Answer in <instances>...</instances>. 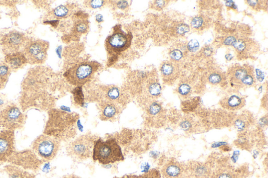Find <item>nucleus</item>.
Wrapping results in <instances>:
<instances>
[{"instance_id": "nucleus-39", "label": "nucleus", "mask_w": 268, "mask_h": 178, "mask_svg": "<svg viewBox=\"0 0 268 178\" xmlns=\"http://www.w3.org/2000/svg\"><path fill=\"white\" fill-rule=\"evenodd\" d=\"M225 145H227V143L226 142H218V143H213L212 145V148H217L221 147L222 146H224Z\"/></svg>"}, {"instance_id": "nucleus-8", "label": "nucleus", "mask_w": 268, "mask_h": 178, "mask_svg": "<svg viewBox=\"0 0 268 178\" xmlns=\"http://www.w3.org/2000/svg\"><path fill=\"white\" fill-rule=\"evenodd\" d=\"M49 43L40 39H28L22 51L27 63L30 65L44 64L47 57Z\"/></svg>"}, {"instance_id": "nucleus-43", "label": "nucleus", "mask_w": 268, "mask_h": 178, "mask_svg": "<svg viewBox=\"0 0 268 178\" xmlns=\"http://www.w3.org/2000/svg\"><path fill=\"white\" fill-rule=\"evenodd\" d=\"M95 18L98 23H101L103 21V17L101 14L96 15Z\"/></svg>"}, {"instance_id": "nucleus-31", "label": "nucleus", "mask_w": 268, "mask_h": 178, "mask_svg": "<svg viewBox=\"0 0 268 178\" xmlns=\"http://www.w3.org/2000/svg\"><path fill=\"white\" fill-rule=\"evenodd\" d=\"M114 178H157L154 172H151L145 175H126L122 177H115Z\"/></svg>"}, {"instance_id": "nucleus-10", "label": "nucleus", "mask_w": 268, "mask_h": 178, "mask_svg": "<svg viewBox=\"0 0 268 178\" xmlns=\"http://www.w3.org/2000/svg\"><path fill=\"white\" fill-rule=\"evenodd\" d=\"M28 39L22 33L17 31H10L4 35L0 40L3 54L5 55L21 52L23 50Z\"/></svg>"}, {"instance_id": "nucleus-40", "label": "nucleus", "mask_w": 268, "mask_h": 178, "mask_svg": "<svg viewBox=\"0 0 268 178\" xmlns=\"http://www.w3.org/2000/svg\"><path fill=\"white\" fill-rule=\"evenodd\" d=\"M256 75H257V78L259 79V81H260V79L262 78V80H264V75L263 73L261 72V71L259 70V69L256 70Z\"/></svg>"}, {"instance_id": "nucleus-27", "label": "nucleus", "mask_w": 268, "mask_h": 178, "mask_svg": "<svg viewBox=\"0 0 268 178\" xmlns=\"http://www.w3.org/2000/svg\"><path fill=\"white\" fill-rule=\"evenodd\" d=\"M69 10L67 7L60 5L52 10L51 15L57 18H65L69 14Z\"/></svg>"}, {"instance_id": "nucleus-12", "label": "nucleus", "mask_w": 268, "mask_h": 178, "mask_svg": "<svg viewBox=\"0 0 268 178\" xmlns=\"http://www.w3.org/2000/svg\"><path fill=\"white\" fill-rule=\"evenodd\" d=\"M15 152L14 131L0 132V162H8Z\"/></svg>"}, {"instance_id": "nucleus-20", "label": "nucleus", "mask_w": 268, "mask_h": 178, "mask_svg": "<svg viewBox=\"0 0 268 178\" xmlns=\"http://www.w3.org/2000/svg\"><path fill=\"white\" fill-rule=\"evenodd\" d=\"M187 47L185 45H175L170 49L169 56L171 60L178 62L185 58Z\"/></svg>"}, {"instance_id": "nucleus-23", "label": "nucleus", "mask_w": 268, "mask_h": 178, "mask_svg": "<svg viewBox=\"0 0 268 178\" xmlns=\"http://www.w3.org/2000/svg\"><path fill=\"white\" fill-rule=\"evenodd\" d=\"M106 99L117 103H120L122 100V93L121 90L117 88L111 87L106 91Z\"/></svg>"}, {"instance_id": "nucleus-3", "label": "nucleus", "mask_w": 268, "mask_h": 178, "mask_svg": "<svg viewBox=\"0 0 268 178\" xmlns=\"http://www.w3.org/2000/svg\"><path fill=\"white\" fill-rule=\"evenodd\" d=\"M137 83L138 98L141 102L150 103L158 98L162 87L158 78L153 74H141Z\"/></svg>"}, {"instance_id": "nucleus-44", "label": "nucleus", "mask_w": 268, "mask_h": 178, "mask_svg": "<svg viewBox=\"0 0 268 178\" xmlns=\"http://www.w3.org/2000/svg\"><path fill=\"white\" fill-rule=\"evenodd\" d=\"M63 178H81L76 175H68L65 177H64Z\"/></svg>"}, {"instance_id": "nucleus-22", "label": "nucleus", "mask_w": 268, "mask_h": 178, "mask_svg": "<svg viewBox=\"0 0 268 178\" xmlns=\"http://www.w3.org/2000/svg\"><path fill=\"white\" fill-rule=\"evenodd\" d=\"M224 73L218 70H213L210 71L207 76V80L209 83L212 85H218L221 84L225 79Z\"/></svg>"}, {"instance_id": "nucleus-36", "label": "nucleus", "mask_w": 268, "mask_h": 178, "mask_svg": "<svg viewBox=\"0 0 268 178\" xmlns=\"http://www.w3.org/2000/svg\"><path fill=\"white\" fill-rule=\"evenodd\" d=\"M247 2H248V4L250 6L255 8L256 9H258L259 8L261 9L263 7H264V6L263 5V4L264 3H261L262 1H247Z\"/></svg>"}, {"instance_id": "nucleus-2", "label": "nucleus", "mask_w": 268, "mask_h": 178, "mask_svg": "<svg viewBox=\"0 0 268 178\" xmlns=\"http://www.w3.org/2000/svg\"><path fill=\"white\" fill-rule=\"evenodd\" d=\"M100 67L96 61L82 62L69 69L64 77L71 85L81 87L90 80Z\"/></svg>"}, {"instance_id": "nucleus-13", "label": "nucleus", "mask_w": 268, "mask_h": 178, "mask_svg": "<svg viewBox=\"0 0 268 178\" xmlns=\"http://www.w3.org/2000/svg\"><path fill=\"white\" fill-rule=\"evenodd\" d=\"M160 71L163 81L168 85H173L180 75L178 62L172 60L164 61L160 66Z\"/></svg>"}, {"instance_id": "nucleus-19", "label": "nucleus", "mask_w": 268, "mask_h": 178, "mask_svg": "<svg viewBox=\"0 0 268 178\" xmlns=\"http://www.w3.org/2000/svg\"><path fill=\"white\" fill-rule=\"evenodd\" d=\"M4 170L8 178H36L35 176L21 167L14 165H8L5 167Z\"/></svg>"}, {"instance_id": "nucleus-41", "label": "nucleus", "mask_w": 268, "mask_h": 178, "mask_svg": "<svg viewBox=\"0 0 268 178\" xmlns=\"http://www.w3.org/2000/svg\"><path fill=\"white\" fill-rule=\"evenodd\" d=\"M226 5L233 8H237V6L235 5L234 2L232 1H228L226 2Z\"/></svg>"}, {"instance_id": "nucleus-1", "label": "nucleus", "mask_w": 268, "mask_h": 178, "mask_svg": "<svg viewBox=\"0 0 268 178\" xmlns=\"http://www.w3.org/2000/svg\"><path fill=\"white\" fill-rule=\"evenodd\" d=\"M92 157L94 161H98L103 165L124 160L120 146L113 139L106 141L101 139L96 140L93 146Z\"/></svg>"}, {"instance_id": "nucleus-5", "label": "nucleus", "mask_w": 268, "mask_h": 178, "mask_svg": "<svg viewBox=\"0 0 268 178\" xmlns=\"http://www.w3.org/2000/svg\"><path fill=\"white\" fill-rule=\"evenodd\" d=\"M60 148L57 138L46 134L39 136L32 143L33 151L45 161H51L56 156Z\"/></svg>"}, {"instance_id": "nucleus-4", "label": "nucleus", "mask_w": 268, "mask_h": 178, "mask_svg": "<svg viewBox=\"0 0 268 178\" xmlns=\"http://www.w3.org/2000/svg\"><path fill=\"white\" fill-rule=\"evenodd\" d=\"M227 77L231 85L237 88L253 86L256 82L254 68L248 65H234L228 71Z\"/></svg>"}, {"instance_id": "nucleus-37", "label": "nucleus", "mask_w": 268, "mask_h": 178, "mask_svg": "<svg viewBox=\"0 0 268 178\" xmlns=\"http://www.w3.org/2000/svg\"><path fill=\"white\" fill-rule=\"evenodd\" d=\"M217 178H233L232 175L229 173H222L219 174Z\"/></svg>"}, {"instance_id": "nucleus-21", "label": "nucleus", "mask_w": 268, "mask_h": 178, "mask_svg": "<svg viewBox=\"0 0 268 178\" xmlns=\"http://www.w3.org/2000/svg\"><path fill=\"white\" fill-rule=\"evenodd\" d=\"M11 70L5 63L0 64V90L3 89L6 85L10 75Z\"/></svg>"}, {"instance_id": "nucleus-28", "label": "nucleus", "mask_w": 268, "mask_h": 178, "mask_svg": "<svg viewBox=\"0 0 268 178\" xmlns=\"http://www.w3.org/2000/svg\"><path fill=\"white\" fill-rule=\"evenodd\" d=\"M148 104L147 111L150 116H157L162 112V107L159 103L153 101Z\"/></svg>"}, {"instance_id": "nucleus-30", "label": "nucleus", "mask_w": 268, "mask_h": 178, "mask_svg": "<svg viewBox=\"0 0 268 178\" xmlns=\"http://www.w3.org/2000/svg\"><path fill=\"white\" fill-rule=\"evenodd\" d=\"M178 91L181 96H188L192 91V88L187 83H182L178 87Z\"/></svg>"}, {"instance_id": "nucleus-29", "label": "nucleus", "mask_w": 268, "mask_h": 178, "mask_svg": "<svg viewBox=\"0 0 268 178\" xmlns=\"http://www.w3.org/2000/svg\"><path fill=\"white\" fill-rule=\"evenodd\" d=\"M248 123L249 121L246 117L243 114L235 120L234 122L235 127L239 131H242L247 127Z\"/></svg>"}, {"instance_id": "nucleus-6", "label": "nucleus", "mask_w": 268, "mask_h": 178, "mask_svg": "<svg viewBox=\"0 0 268 178\" xmlns=\"http://www.w3.org/2000/svg\"><path fill=\"white\" fill-rule=\"evenodd\" d=\"M25 123V115L15 104H9L0 111V132L22 129Z\"/></svg>"}, {"instance_id": "nucleus-26", "label": "nucleus", "mask_w": 268, "mask_h": 178, "mask_svg": "<svg viewBox=\"0 0 268 178\" xmlns=\"http://www.w3.org/2000/svg\"><path fill=\"white\" fill-rule=\"evenodd\" d=\"M89 28V24L87 20H80L78 21L73 27V31L79 35H81L87 32Z\"/></svg>"}, {"instance_id": "nucleus-33", "label": "nucleus", "mask_w": 268, "mask_h": 178, "mask_svg": "<svg viewBox=\"0 0 268 178\" xmlns=\"http://www.w3.org/2000/svg\"><path fill=\"white\" fill-rule=\"evenodd\" d=\"M167 3L166 1H155L152 3V7L156 10H161L166 6Z\"/></svg>"}, {"instance_id": "nucleus-7", "label": "nucleus", "mask_w": 268, "mask_h": 178, "mask_svg": "<svg viewBox=\"0 0 268 178\" xmlns=\"http://www.w3.org/2000/svg\"><path fill=\"white\" fill-rule=\"evenodd\" d=\"M132 38L131 33L124 32L120 25H117L113 33L106 40V50L112 56L119 55L130 47Z\"/></svg>"}, {"instance_id": "nucleus-18", "label": "nucleus", "mask_w": 268, "mask_h": 178, "mask_svg": "<svg viewBox=\"0 0 268 178\" xmlns=\"http://www.w3.org/2000/svg\"><path fill=\"white\" fill-rule=\"evenodd\" d=\"M184 171L183 167L179 163L170 162L164 166L162 174L165 178H180Z\"/></svg>"}, {"instance_id": "nucleus-11", "label": "nucleus", "mask_w": 268, "mask_h": 178, "mask_svg": "<svg viewBox=\"0 0 268 178\" xmlns=\"http://www.w3.org/2000/svg\"><path fill=\"white\" fill-rule=\"evenodd\" d=\"M37 155L31 151H24L13 154L8 162L24 170L36 171L39 168L42 162L38 159Z\"/></svg>"}, {"instance_id": "nucleus-42", "label": "nucleus", "mask_w": 268, "mask_h": 178, "mask_svg": "<svg viewBox=\"0 0 268 178\" xmlns=\"http://www.w3.org/2000/svg\"><path fill=\"white\" fill-rule=\"evenodd\" d=\"M239 152L238 151H236L234 153V155L232 158V161H234V162H236L238 160L239 158Z\"/></svg>"}, {"instance_id": "nucleus-9", "label": "nucleus", "mask_w": 268, "mask_h": 178, "mask_svg": "<svg viewBox=\"0 0 268 178\" xmlns=\"http://www.w3.org/2000/svg\"><path fill=\"white\" fill-rule=\"evenodd\" d=\"M95 141L90 136H81L69 143L67 147V152L74 160H87L92 156Z\"/></svg>"}, {"instance_id": "nucleus-25", "label": "nucleus", "mask_w": 268, "mask_h": 178, "mask_svg": "<svg viewBox=\"0 0 268 178\" xmlns=\"http://www.w3.org/2000/svg\"><path fill=\"white\" fill-rule=\"evenodd\" d=\"M208 24L207 18L202 15H198L193 18L191 23L192 27L197 30L205 29Z\"/></svg>"}, {"instance_id": "nucleus-38", "label": "nucleus", "mask_w": 268, "mask_h": 178, "mask_svg": "<svg viewBox=\"0 0 268 178\" xmlns=\"http://www.w3.org/2000/svg\"><path fill=\"white\" fill-rule=\"evenodd\" d=\"M117 6L120 8L124 9L128 6V2L126 1H121L118 2Z\"/></svg>"}, {"instance_id": "nucleus-32", "label": "nucleus", "mask_w": 268, "mask_h": 178, "mask_svg": "<svg viewBox=\"0 0 268 178\" xmlns=\"http://www.w3.org/2000/svg\"><path fill=\"white\" fill-rule=\"evenodd\" d=\"M199 47V44L197 40H191L187 45V49L190 52L196 51Z\"/></svg>"}, {"instance_id": "nucleus-24", "label": "nucleus", "mask_w": 268, "mask_h": 178, "mask_svg": "<svg viewBox=\"0 0 268 178\" xmlns=\"http://www.w3.org/2000/svg\"><path fill=\"white\" fill-rule=\"evenodd\" d=\"M192 172L196 178H207L209 176L207 167L202 164L197 163L193 166Z\"/></svg>"}, {"instance_id": "nucleus-15", "label": "nucleus", "mask_w": 268, "mask_h": 178, "mask_svg": "<svg viewBox=\"0 0 268 178\" xmlns=\"http://www.w3.org/2000/svg\"><path fill=\"white\" fill-rule=\"evenodd\" d=\"M224 44L226 45H231L233 46L239 53L242 54H249L251 46H256V43L251 39H237L234 36H229L224 40Z\"/></svg>"}, {"instance_id": "nucleus-16", "label": "nucleus", "mask_w": 268, "mask_h": 178, "mask_svg": "<svg viewBox=\"0 0 268 178\" xmlns=\"http://www.w3.org/2000/svg\"><path fill=\"white\" fill-rule=\"evenodd\" d=\"M220 103L225 109L235 111L242 109L245 106L246 100L244 97L235 93L224 97Z\"/></svg>"}, {"instance_id": "nucleus-35", "label": "nucleus", "mask_w": 268, "mask_h": 178, "mask_svg": "<svg viewBox=\"0 0 268 178\" xmlns=\"http://www.w3.org/2000/svg\"><path fill=\"white\" fill-rule=\"evenodd\" d=\"M180 126L184 131H189L192 127V124L189 120L186 119L180 122Z\"/></svg>"}, {"instance_id": "nucleus-17", "label": "nucleus", "mask_w": 268, "mask_h": 178, "mask_svg": "<svg viewBox=\"0 0 268 178\" xmlns=\"http://www.w3.org/2000/svg\"><path fill=\"white\" fill-rule=\"evenodd\" d=\"M5 63L10 70H17L25 66L27 61L22 52H17L6 55Z\"/></svg>"}, {"instance_id": "nucleus-14", "label": "nucleus", "mask_w": 268, "mask_h": 178, "mask_svg": "<svg viewBox=\"0 0 268 178\" xmlns=\"http://www.w3.org/2000/svg\"><path fill=\"white\" fill-rule=\"evenodd\" d=\"M100 116L103 120H110L120 113L119 103L105 99L100 104Z\"/></svg>"}, {"instance_id": "nucleus-34", "label": "nucleus", "mask_w": 268, "mask_h": 178, "mask_svg": "<svg viewBox=\"0 0 268 178\" xmlns=\"http://www.w3.org/2000/svg\"><path fill=\"white\" fill-rule=\"evenodd\" d=\"M88 2L89 6L93 8L101 7L105 3V1H102V0H92V1H89Z\"/></svg>"}]
</instances>
